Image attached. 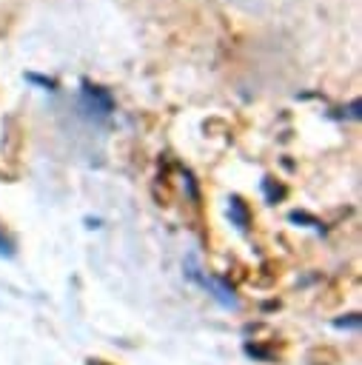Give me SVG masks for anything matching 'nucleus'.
Instances as JSON below:
<instances>
[{"instance_id": "1", "label": "nucleus", "mask_w": 362, "mask_h": 365, "mask_svg": "<svg viewBox=\"0 0 362 365\" xmlns=\"http://www.w3.org/2000/svg\"><path fill=\"white\" fill-rule=\"evenodd\" d=\"M83 106L88 111H97V114H111V97L100 86L83 83Z\"/></svg>"}, {"instance_id": "2", "label": "nucleus", "mask_w": 362, "mask_h": 365, "mask_svg": "<svg viewBox=\"0 0 362 365\" xmlns=\"http://www.w3.org/2000/svg\"><path fill=\"white\" fill-rule=\"evenodd\" d=\"M228 217H231V222H234L239 231H245V228H248V208H245V202H242L239 197H231Z\"/></svg>"}, {"instance_id": "3", "label": "nucleus", "mask_w": 362, "mask_h": 365, "mask_svg": "<svg viewBox=\"0 0 362 365\" xmlns=\"http://www.w3.org/2000/svg\"><path fill=\"white\" fill-rule=\"evenodd\" d=\"M0 257H6V259H9V257H14V240L6 234V228H3V225H0Z\"/></svg>"}, {"instance_id": "4", "label": "nucleus", "mask_w": 362, "mask_h": 365, "mask_svg": "<svg viewBox=\"0 0 362 365\" xmlns=\"http://www.w3.org/2000/svg\"><path fill=\"white\" fill-rule=\"evenodd\" d=\"M333 325H336V328H356V325H359V317L351 314V319H336Z\"/></svg>"}]
</instances>
